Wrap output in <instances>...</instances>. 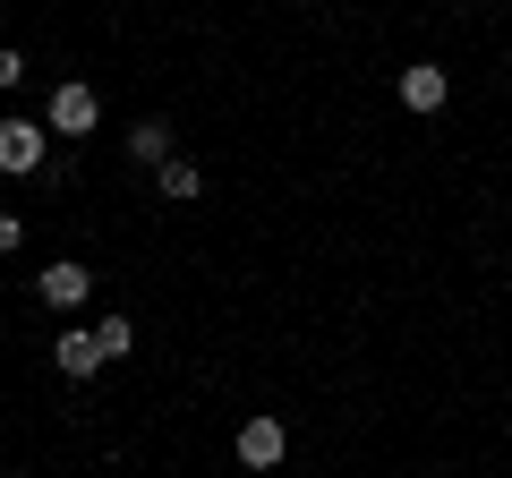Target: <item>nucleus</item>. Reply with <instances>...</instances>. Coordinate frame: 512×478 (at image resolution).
Here are the masks:
<instances>
[{
  "label": "nucleus",
  "instance_id": "obj_9",
  "mask_svg": "<svg viewBox=\"0 0 512 478\" xmlns=\"http://www.w3.org/2000/svg\"><path fill=\"white\" fill-rule=\"evenodd\" d=\"M154 180H163V197H180V205H188V197L205 188V180H197V163H180V154H171V163L154 171Z\"/></svg>",
  "mask_w": 512,
  "mask_h": 478
},
{
  "label": "nucleus",
  "instance_id": "obj_5",
  "mask_svg": "<svg viewBox=\"0 0 512 478\" xmlns=\"http://www.w3.org/2000/svg\"><path fill=\"white\" fill-rule=\"evenodd\" d=\"M402 103L410 111H444L453 103V77H444L436 60H419V69H402Z\"/></svg>",
  "mask_w": 512,
  "mask_h": 478
},
{
  "label": "nucleus",
  "instance_id": "obj_6",
  "mask_svg": "<svg viewBox=\"0 0 512 478\" xmlns=\"http://www.w3.org/2000/svg\"><path fill=\"white\" fill-rule=\"evenodd\" d=\"M86 291H94V274L77 257H60V265H43V299L52 308H86Z\"/></svg>",
  "mask_w": 512,
  "mask_h": 478
},
{
  "label": "nucleus",
  "instance_id": "obj_11",
  "mask_svg": "<svg viewBox=\"0 0 512 478\" xmlns=\"http://www.w3.org/2000/svg\"><path fill=\"white\" fill-rule=\"evenodd\" d=\"M9 248H26V222L18 214H0V257H9Z\"/></svg>",
  "mask_w": 512,
  "mask_h": 478
},
{
  "label": "nucleus",
  "instance_id": "obj_10",
  "mask_svg": "<svg viewBox=\"0 0 512 478\" xmlns=\"http://www.w3.org/2000/svg\"><path fill=\"white\" fill-rule=\"evenodd\" d=\"M26 86V52H18V43H0V94H18Z\"/></svg>",
  "mask_w": 512,
  "mask_h": 478
},
{
  "label": "nucleus",
  "instance_id": "obj_4",
  "mask_svg": "<svg viewBox=\"0 0 512 478\" xmlns=\"http://www.w3.org/2000/svg\"><path fill=\"white\" fill-rule=\"evenodd\" d=\"M282 453H291V427L282 419H248L239 427V461H248V470H274Z\"/></svg>",
  "mask_w": 512,
  "mask_h": 478
},
{
  "label": "nucleus",
  "instance_id": "obj_1",
  "mask_svg": "<svg viewBox=\"0 0 512 478\" xmlns=\"http://www.w3.org/2000/svg\"><path fill=\"white\" fill-rule=\"evenodd\" d=\"M0 171H9V180H35V171H52V129L9 111V120H0Z\"/></svg>",
  "mask_w": 512,
  "mask_h": 478
},
{
  "label": "nucleus",
  "instance_id": "obj_3",
  "mask_svg": "<svg viewBox=\"0 0 512 478\" xmlns=\"http://www.w3.org/2000/svg\"><path fill=\"white\" fill-rule=\"evenodd\" d=\"M52 368H60V376H77V385H86V376H103L111 359H103V342H94L86 325H69V333H60V342H52Z\"/></svg>",
  "mask_w": 512,
  "mask_h": 478
},
{
  "label": "nucleus",
  "instance_id": "obj_2",
  "mask_svg": "<svg viewBox=\"0 0 512 478\" xmlns=\"http://www.w3.org/2000/svg\"><path fill=\"white\" fill-rule=\"evenodd\" d=\"M43 129H52V137H94V129H103V94L77 86V77H69V86H52V103H43Z\"/></svg>",
  "mask_w": 512,
  "mask_h": 478
},
{
  "label": "nucleus",
  "instance_id": "obj_8",
  "mask_svg": "<svg viewBox=\"0 0 512 478\" xmlns=\"http://www.w3.org/2000/svg\"><path fill=\"white\" fill-rule=\"evenodd\" d=\"M94 342H103V359H128V350H137V325H128V316H103Z\"/></svg>",
  "mask_w": 512,
  "mask_h": 478
},
{
  "label": "nucleus",
  "instance_id": "obj_7",
  "mask_svg": "<svg viewBox=\"0 0 512 478\" xmlns=\"http://www.w3.org/2000/svg\"><path fill=\"white\" fill-rule=\"evenodd\" d=\"M128 163L163 171L171 163V120H137V129H128Z\"/></svg>",
  "mask_w": 512,
  "mask_h": 478
}]
</instances>
